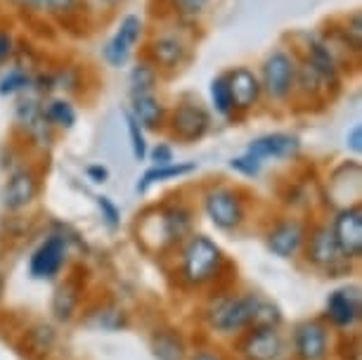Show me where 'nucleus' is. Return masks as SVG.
<instances>
[{"label": "nucleus", "instance_id": "nucleus-1", "mask_svg": "<svg viewBox=\"0 0 362 360\" xmlns=\"http://www.w3.org/2000/svg\"><path fill=\"white\" fill-rule=\"evenodd\" d=\"M225 268V254L206 235H189L180 251V280L189 287H204L218 280Z\"/></svg>", "mask_w": 362, "mask_h": 360}, {"label": "nucleus", "instance_id": "nucleus-2", "mask_svg": "<svg viewBox=\"0 0 362 360\" xmlns=\"http://www.w3.org/2000/svg\"><path fill=\"white\" fill-rule=\"evenodd\" d=\"M261 294H230L216 298V303L206 310V323L218 335H239L254 327L256 310L261 303Z\"/></svg>", "mask_w": 362, "mask_h": 360}, {"label": "nucleus", "instance_id": "nucleus-3", "mask_svg": "<svg viewBox=\"0 0 362 360\" xmlns=\"http://www.w3.org/2000/svg\"><path fill=\"white\" fill-rule=\"evenodd\" d=\"M298 57L289 50H272L261 64V88L263 95H268L272 102H286L293 95V83H296Z\"/></svg>", "mask_w": 362, "mask_h": 360}, {"label": "nucleus", "instance_id": "nucleus-4", "mask_svg": "<svg viewBox=\"0 0 362 360\" xmlns=\"http://www.w3.org/2000/svg\"><path fill=\"white\" fill-rule=\"evenodd\" d=\"M204 211L218 230L232 233L247 221V204L235 187L211 185L204 192Z\"/></svg>", "mask_w": 362, "mask_h": 360}, {"label": "nucleus", "instance_id": "nucleus-5", "mask_svg": "<svg viewBox=\"0 0 362 360\" xmlns=\"http://www.w3.org/2000/svg\"><path fill=\"white\" fill-rule=\"evenodd\" d=\"M305 259L313 268L322 270L325 275L339 277L351 270V261L341 254L337 240H334L332 226H315L310 235H305Z\"/></svg>", "mask_w": 362, "mask_h": 360}, {"label": "nucleus", "instance_id": "nucleus-6", "mask_svg": "<svg viewBox=\"0 0 362 360\" xmlns=\"http://www.w3.org/2000/svg\"><path fill=\"white\" fill-rule=\"evenodd\" d=\"M168 131L180 142H197L209 133L211 114L204 110V105L194 100H182L173 107L168 117Z\"/></svg>", "mask_w": 362, "mask_h": 360}, {"label": "nucleus", "instance_id": "nucleus-7", "mask_svg": "<svg viewBox=\"0 0 362 360\" xmlns=\"http://www.w3.org/2000/svg\"><path fill=\"white\" fill-rule=\"evenodd\" d=\"M332 233L337 240L341 254L348 261H360L362 256V207L360 204H348L334 216Z\"/></svg>", "mask_w": 362, "mask_h": 360}, {"label": "nucleus", "instance_id": "nucleus-8", "mask_svg": "<svg viewBox=\"0 0 362 360\" xmlns=\"http://www.w3.org/2000/svg\"><path fill=\"white\" fill-rule=\"evenodd\" d=\"M142 31H145V24H142V19L138 15H126L121 19L119 29L114 31V36L107 40L105 50H102L107 64L121 69V66L131 59L135 45H138V40L142 38Z\"/></svg>", "mask_w": 362, "mask_h": 360}, {"label": "nucleus", "instance_id": "nucleus-9", "mask_svg": "<svg viewBox=\"0 0 362 360\" xmlns=\"http://www.w3.org/2000/svg\"><path fill=\"white\" fill-rule=\"evenodd\" d=\"M291 342L296 360H327L329 356V330L322 320L298 323Z\"/></svg>", "mask_w": 362, "mask_h": 360}, {"label": "nucleus", "instance_id": "nucleus-10", "mask_svg": "<svg viewBox=\"0 0 362 360\" xmlns=\"http://www.w3.org/2000/svg\"><path fill=\"white\" fill-rule=\"evenodd\" d=\"M284 339L279 327H251L239 342L242 360H279Z\"/></svg>", "mask_w": 362, "mask_h": 360}, {"label": "nucleus", "instance_id": "nucleus-11", "mask_svg": "<svg viewBox=\"0 0 362 360\" xmlns=\"http://www.w3.org/2000/svg\"><path fill=\"white\" fill-rule=\"evenodd\" d=\"M189 57V45L175 33H159L147 43V59L159 71H177Z\"/></svg>", "mask_w": 362, "mask_h": 360}, {"label": "nucleus", "instance_id": "nucleus-12", "mask_svg": "<svg viewBox=\"0 0 362 360\" xmlns=\"http://www.w3.org/2000/svg\"><path fill=\"white\" fill-rule=\"evenodd\" d=\"M38 190H40L38 173L29 166L17 168L15 173H10V178L3 187V207L12 214L24 211L38 197Z\"/></svg>", "mask_w": 362, "mask_h": 360}, {"label": "nucleus", "instance_id": "nucleus-13", "mask_svg": "<svg viewBox=\"0 0 362 360\" xmlns=\"http://www.w3.org/2000/svg\"><path fill=\"white\" fill-rule=\"evenodd\" d=\"M15 119L17 124L24 128L26 138L31 142H36L40 147H50L54 140V128L47 124L45 114H43V105L33 98L19 100L17 110H15Z\"/></svg>", "mask_w": 362, "mask_h": 360}, {"label": "nucleus", "instance_id": "nucleus-14", "mask_svg": "<svg viewBox=\"0 0 362 360\" xmlns=\"http://www.w3.org/2000/svg\"><path fill=\"white\" fill-rule=\"evenodd\" d=\"M228 86H230V98H232V107H235V114L251 112L263 95L261 79L249 66H235L232 71H228Z\"/></svg>", "mask_w": 362, "mask_h": 360}, {"label": "nucleus", "instance_id": "nucleus-15", "mask_svg": "<svg viewBox=\"0 0 362 360\" xmlns=\"http://www.w3.org/2000/svg\"><path fill=\"white\" fill-rule=\"evenodd\" d=\"M362 313L360 306V291L358 287H344V289H334L329 298H327V308L325 315L334 327L339 330H351L358 325Z\"/></svg>", "mask_w": 362, "mask_h": 360}, {"label": "nucleus", "instance_id": "nucleus-16", "mask_svg": "<svg viewBox=\"0 0 362 360\" xmlns=\"http://www.w3.org/2000/svg\"><path fill=\"white\" fill-rule=\"evenodd\" d=\"M64 263H66V240L59 235H52L31 254L29 268L31 275L38 277V280H52L54 275H59Z\"/></svg>", "mask_w": 362, "mask_h": 360}, {"label": "nucleus", "instance_id": "nucleus-17", "mask_svg": "<svg viewBox=\"0 0 362 360\" xmlns=\"http://www.w3.org/2000/svg\"><path fill=\"white\" fill-rule=\"evenodd\" d=\"M305 235H308V228L298 219H284L275 223V228H270L265 242L277 259H293L305 244Z\"/></svg>", "mask_w": 362, "mask_h": 360}, {"label": "nucleus", "instance_id": "nucleus-18", "mask_svg": "<svg viewBox=\"0 0 362 360\" xmlns=\"http://www.w3.org/2000/svg\"><path fill=\"white\" fill-rule=\"evenodd\" d=\"M303 62L310 64L320 76H322L329 86H339L341 79V64L337 59L334 47L322 40L320 36H305L303 45Z\"/></svg>", "mask_w": 362, "mask_h": 360}, {"label": "nucleus", "instance_id": "nucleus-19", "mask_svg": "<svg viewBox=\"0 0 362 360\" xmlns=\"http://www.w3.org/2000/svg\"><path fill=\"white\" fill-rule=\"evenodd\" d=\"M300 149V140L291 133H268L261 138L251 140L247 152L258 161L265 159H291Z\"/></svg>", "mask_w": 362, "mask_h": 360}, {"label": "nucleus", "instance_id": "nucleus-20", "mask_svg": "<svg viewBox=\"0 0 362 360\" xmlns=\"http://www.w3.org/2000/svg\"><path fill=\"white\" fill-rule=\"evenodd\" d=\"M133 119L138 121L142 131H161L166 126V110L156 93H131Z\"/></svg>", "mask_w": 362, "mask_h": 360}, {"label": "nucleus", "instance_id": "nucleus-21", "mask_svg": "<svg viewBox=\"0 0 362 360\" xmlns=\"http://www.w3.org/2000/svg\"><path fill=\"white\" fill-rule=\"evenodd\" d=\"M149 349L156 360H185L187 344L182 335L173 327L154 330L152 339H149Z\"/></svg>", "mask_w": 362, "mask_h": 360}, {"label": "nucleus", "instance_id": "nucleus-22", "mask_svg": "<svg viewBox=\"0 0 362 360\" xmlns=\"http://www.w3.org/2000/svg\"><path fill=\"white\" fill-rule=\"evenodd\" d=\"M163 223H166V233L170 244L185 242L192 235L194 226V214L187 204H170V207H161Z\"/></svg>", "mask_w": 362, "mask_h": 360}, {"label": "nucleus", "instance_id": "nucleus-23", "mask_svg": "<svg viewBox=\"0 0 362 360\" xmlns=\"http://www.w3.org/2000/svg\"><path fill=\"white\" fill-rule=\"evenodd\" d=\"M78 303H81V284L69 277L54 289V296H52V315L57 318L59 323H69L74 320L78 310Z\"/></svg>", "mask_w": 362, "mask_h": 360}, {"label": "nucleus", "instance_id": "nucleus-24", "mask_svg": "<svg viewBox=\"0 0 362 360\" xmlns=\"http://www.w3.org/2000/svg\"><path fill=\"white\" fill-rule=\"evenodd\" d=\"M54 344H57V335H54L52 325H47V323H36L33 327L26 330V335H24V353L33 360L50 356Z\"/></svg>", "mask_w": 362, "mask_h": 360}, {"label": "nucleus", "instance_id": "nucleus-25", "mask_svg": "<svg viewBox=\"0 0 362 360\" xmlns=\"http://www.w3.org/2000/svg\"><path fill=\"white\" fill-rule=\"evenodd\" d=\"M329 91V83L313 69L310 64H305L303 59H298L296 69V83H293V95H303V98L317 100Z\"/></svg>", "mask_w": 362, "mask_h": 360}, {"label": "nucleus", "instance_id": "nucleus-26", "mask_svg": "<svg viewBox=\"0 0 362 360\" xmlns=\"http://www.w3.org/2000/svg\"><path fill=\"white\" fill-rule=\"evenodd\" d=\"M43 114L54 131H69L76 124V110L69 100L64 98H52L43 105Z\"/></svg>", "mask_w": 362, "mask_h": 360}, {"label": "nucleus", "instance_id": "nucleus-27", "mask_svg": "<svg viewBox=\"0 0 362 360\" xmlns=\"http://www.w3.org/2000/svg\"><path fill=\"white\" fill-rule=\"evenodd\" d=\"M197 171V164H161V166H154L149 168V171L142 175L140 182H138V192H147L149 185H154V182H166V180H173V178H182V175Z\"/></svg>", "mask_w": 362, "mask_h": 360}, {"label": "nucleus", "instance_id": "nucleus-28", "mask_svg": "<svg viewBox=\"0 0 362 360\" xmlns=\"http://www.w3.org/2000/svg\"><path fill=\"white\" fill-rule=\"evenodd\" d=\"M88 325L95 330H107V332H116L128 327V315L124 308L114 303H105L100 306L98 310H93L90 318H88Z\"/></svg>", "mask_w": 362, "mask_h": 360}, {"label": "nucleus", "instance_id": "nucleus-29", "mask_svg": "<svg viewBox=\"0 0 362 360\" xmlns=\"http://www.w3.org/2000/svg\"><path fill=\"white\" fill-rule=\"evenodd\" d=\"M156 83H159V69L149 62V59H142L131 69L128 74V86H131V93H154Z\"/></svg>", "mask_w": 362, "mask_h": 360}, {"label": "nucleus", "instance_id": "nucleus-30", "mask_svg": "<svg viewBox=\"0 0 362 360\" xmlns=\"http://www.w3.org/2000/svg\"><path fill=\"white\" fill-rule=\"evenodd\" d=\"M211 102H214L216 112L221 114V117L230 119L232 114H235V107H232V98H230V86H228V74H221V76H216L211 81Z\"/></svg>", "mask_w": 362, "mask_h": 360}, {"label": "nucleus", "instance_id": "nucleus-31", "mask_svg": "<svg viewBox=\"0 0 362 360\" xmlns=\"http://www.w3.org/2000/svg\"><path fill=\"white\" fill-rule=\"evenodd\" d=\"M31 83H33V79L29 76V71L15 66V69L3 74V79H0V95H3V98H8V95L24 93V91H29Z\"/></svg>", "mask_w": 362, "mask_h": 360}, {"label": "nucleus", "instance_id": "nucleus-32", "mask_svg": "<svg viewBox=\"0 0 362 360\" xmlns=\"http://www.w3.org/2000/svg\"><path fill=\"white\" fill-rule=\"evenodd\" d=\"M341 40H344V45L348 50L358 52L362 50V17L360 12H353V15H348L344 19V26H341Z\"/></svg>", "mask_w": 362, "mask_h": 360}, {"label": "nucleus", "instance_id": "nucleus-33", "mask_svg": "<svg viewBox=\"0 0 362 360\" xmlns=\"http://www.w3.org/2000/svg\"><path fill=\"white\" fill-rule=\"evenodd\" d=\"M124 117H126L128 138H131V149H133V157L138 159V161H145V157H147V142H145V133H142L140 124L133 119V114H131V112H126Z\"/></svg>", "mask_w": 362, "mask_h": 360}, {"label": "nucleus", "instance_id": "nucleus-34", "mask_svg": "<svg viewBox=\"0 0 362 360\" xmlns=\"http://www.w3.org/2000/svg\"><path fill=\"white\" fill-rule=\"evenodd\" d=\"M261 166H263V161H258L256 157H251L249 152H244L242 157H237V159H232V161H230V168H232V171L247 175V178H256V175L261 173Z\"/></svg>", "mask_w": 362, "mask_h": 360}, {"label": "nucleus", "instance_id": "nucleus-35", "mask_svg": "<svg viewBox=\"0 0 362 360\" xmlns=\"http://www.w3.org/2000/svg\"><path fill=\"white\" fill-rule=\"evenodd\" d=\"M78 8H81V0H45L43 10L47 12V15L64 19V17L76 15Z\"/></svg>", "mask_w": 362, "mask_h": 360}, {"label": "nucleus", "instance_id": "nucleus-36", "mask_svg": "<svg viewBox=\"0 0 362 360\" xmlns=\"http://www.w3.org/2000/svg\"><path fill=\"white\" fill-rule=\"evenodd\" d=\"M209 3L211 0H170L175 12L182 17H199L202 12H206Z\"/></svg>", "mask_w": 362, "mask_h": 360}, {"label": "nucleus", "instance_id": "nucleus-37", "mask_svg": "<svg viewBox=\"0 0 362 360\" xmlns=\"http://www.w3.org/2000/svg\"><path fill=\"white\" fill-rule=\"evenodd\" d=\"M98 207H100V211H102V219L107 221V226L109 228H119V223H121V211L116 209V204L109 199V197L105 194H100L98 197Z\"/></svg>", "mask_w": 362, "mask_h": 360}, {"label": "nucleus", "instance_id": "nucleus-38", "mask_svg": "<svg viewBox=\"0 0 362 360\" xmlns=\"http://www.w3.org/2000/svg\"><path fill=\"white\" fill-rule=\"evenodd\" d=\"M12 52H15V38L8 31H0V64L8 62Z\"/></svg>", "mask_w": 362, "mask_h": 360}, {"label": "nucleus", "instance_id": "nucleus-39", "mask_svg": "<svg viewBox=\"0 0 362 360\" xmlns=\"http://www.w3.org/2000/svg\"><path fill=\"white\" fill-rule=\"evenodd\" d=\"M346 145H348V149H351V152H355V154H360V152H362V128H360V126H353L351 131H348V135H346Z\"/></svg>", "mask_w": 362, "mask_h": 360}, {"label": "nucleus", "instance_id": "nucleus-40", "mask_svg": "<svg viewBox=\"0 0 362 360\" xmlns=\"http://www.w3.org/2000/svg\"><path fill=\"white\" fill-rule=\"evenodd\" d=\"M152 161H154V166L170 164V161H173V149H170L168 145H159V147H154V152H152Z\"/></svg>", "mask_w": 362, "mask_h": 360}, {"label": "nucleus", "instance_id": "nucleus-41", "mask_svg": "<svg viewBox=\"0 0 362 360\" xmlns=\"http://www.w3.org/2000/svg\"><path fill=\"white\" fill-rule=\"evenodd\" d=\"M88 175L93 178V182H107V178H109L107 168H102V166H90L88 168Z\"/></svg>", "mask_w": 362, "mask_h": 360}, {"label": "nucleus", "instance_id": "nucleus-42", "mask_svg": "<svg viewBox=\"0 0 362 360\" xmlns=\"http://www.w3.org/2000/svg\"><path fill=\"white\" fill-rule=\"evenodd\" d=\"M192 360H225V358L216 351H199L197 356H192Z\"/></svg>", "mask_w": 362, "mask_h": 360}, {"label": "nucleus", "instance_id": "nucleus-43", "mask_svg": "<svg viewBox=\"0 0 362 360\" xmlns=\"http://www.w3.org/2000/svg\"><path fill=\"white\" fill-rule=\"evenodd\" d=\"M22 5H26V8L31 10H43L45 8V0H19Z\"/></svg>", "mask_w": 362, "mask_h": 360}, {"label": "nucleus", "instance_id": "nucleus-44", "mask_svg": "<svg viewBox=\"0 0 362 360\" xmlns=\"http://www.w3.org/2000/svg\"><path fill=\"white\" fill-rule=\"evenodd\" d=\"M100 5H105V8H109V10H114V8H119L124 0H98Z\"/></svg>", "mask_w": 362, "mask_h": 360}, {"label": "nucleus", "instance_id": "nucleus-45", "mask_svg": "<svg viewBox=\"0 0 362 360\" xmlns=\"http://www.w3.org/2000/svg\"><path fill=\"white\" fill-rule=\"evenodd\" d=\"M3 294H5V277L0 273V298H3Z\"/></svg>", "mask_w": 362, "mask_h": 360}]
</instances>
